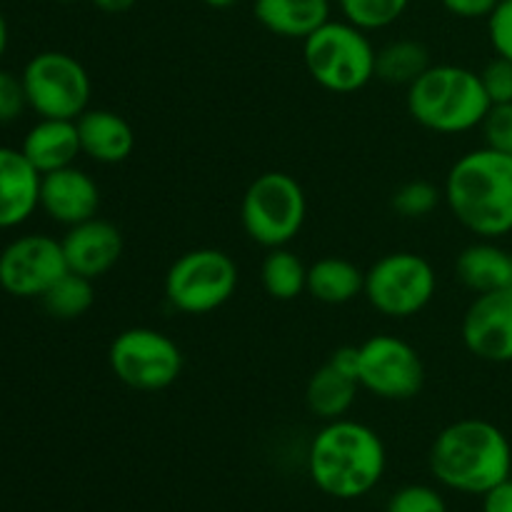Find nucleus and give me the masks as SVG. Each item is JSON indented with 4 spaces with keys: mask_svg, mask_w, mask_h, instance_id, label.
<instances>
[{
    "mask_svg": "<svg viewBox=\"0 0 512 512\" xmlns=\"http://www.w3.org/2000/svg\"><path fill=\"white\" fill-rule=\"evenodd\" d=\"M330 0H253V15L268 33L305 40L330 20Z\"/></svg>",
    "mask_w": 512,
    "mask_h": 512,
    "instance_id": "19",
    "label": "nucleus"
},
{
    "mask_svg": "<svg viewBox=\"0 0 512 512\" xmlns=\"http://www.w3.org/2000/svg\"><path fill=\"white\" fill-rule=\"evenodd\" d=\"M463 345L485 363H512V285L475 295L460 325Z\"/></svg>",
    "mask_w": 512,
    "mask_h": 512,
    "instance_id": "13",
    "label": "nucleus"
},
{
    "mask_svg": "<svg viewBox=\"0 0 512 512\" xmlns=\"http://www.w3.org/2000/svg\"><path fill=\"white\" fill-rule=\"evenodd\" d=\"M260 283L273 300L288 303L308 290V265L285 245L268 250L260 265Z\"/></svg>",
    "mask_w": 512,
    "mask_h": 512,
    "instance_id": "23",
    "label": "nucleus"
},
{
    "mask_svg": "<svg viewBox=\"0 0 512 512\" xmlns=\"http://www.w3.org/2000/svg\"><path fill=\"white\" fill-rule=\"evenodd\" d=\"M308 218V195L288 173L270 170L248 185L240 203L245 235L263 248H285L303 230Z\"/></svg>",
    "mask_w": 512,
    "mask_h": 512,
    "instance_id": "6",
    "label": "nucleus"
},
{
    "mask_svg": "<svg viewBox=\"0 0 512 512\" xmlns=\"http://www.w3.org/2000/svg\"><path fill=\"white\" fill-rule=\"evenodd\" d=\"M90 3H93L98 10H103V13L118 15V13H128L130 8H135L138 0H90Z\"/></svg>",
    "mask_w": 512,
    "mask_h": 512,
    "instance_id": "36",
    "label": "nucleus"
},
{
    "mask_svg": "<svg viewBox=\"0 0 512 512\" xmlns=\"http://www.w3.org/2000/svg\"><path fill=\"white\" fill-rule=\"evenodd\" d=\"M480 80H483V88L485 93H488L490 103H512V60L495 55V58L480 70Z\"/></svg>",
    "mask_w": 512,
    "mask_h": 512,
    "instance_id": "30",
    "label": "nucleus"
},
{
    "mask_svg": "<svg viewBox=\"0 0 512 512\" xmlns=\"http://www.w3.org/2000/svg\"><path fill=\"white\" fill-rule=\"evenodd\" d=\"M60 243H63L65 263H68L70 273H78L90 280L108 275L123 258L125 248L118 225L98 218V215L68 228Z\"/></svg>",
    "mask_w": 512,
    "mask_h": 512,
    "instance_id": "14",
    "label": "nucleus"
},
{
    "mask_svg": "<svg viewBox=\"0 0 512 512\" xmlns=\"http://www.w3.org/2000/svg\"><path fill=\"white\" fill-rule=\"evenodd\" d=\"M28 108L38 118L78 120L88 110L93 83L75 55L63 50H43L25 63L23 73Z\"/></svg>",
    "mask_w": 512,
    "mask_h": 512,
    "instance_id": "9",
    "label": "nucleus"
},
{
    "mask_svg": "<svg viewBox=\"0 0 512 512\" xmlns=\"http://www.w3.org/2000/svg\"><path fill=\"white\" fill-rule=\"evenodd\" d=\"M365 270L358 268L353 260L328 255L308 265V293L318 303L345 305L363 295Z\"/></svg>",
    "mask_w": 512,
    "mask_h": 512,
    "instance_id": "21",
    "label": "nucleus"
},
{
    "mask_svg": "<svg viewBox=\"0 0 512 512\" xmlns=\"http://www.w3.org/2000/svg\"><path fill=\"white\" fill-rule=\"evenodd\" d=\"M20 150L40 175L70 168L78 155H83L75 120L60 118H38V123L25 133Z\"/></svg>",
    "mask_w": 512,
    "mask_h": 512,
    "instance_id": "18",
    "label": "nucleus"
},
{
    "mask_svg": "<svg viewBox=\"0 0 512 512\" xmlns=\"http://www.w3.org/2000/svg\"><path fill=\"white\" fill-rule=\"evenodd\" d=\"M303 60L320 88L348 95L363 90L375 78L378 50L363 28L345 18H330L303 40Z\"/></svg>",
    "mask_w": 512,
    "mask_h": 512,
    "instance_id": "5",
    "label": "nucleus"
},
{
    "mask_svg": "<svg viewBox=\"0 0 512 512\" xmlns=\"http://www.w3.org/2000/svg\"><path fill=\"white\" fill-rule=\"evenodd\" d=\"M40 210L53 223L73 228L95 218L100 210V188L93 175L85 170L70 168L53 170L40 180Z\"/></svg>",
    "mask_w": 512,
    "mask_h": 512,
    "instance_id": "15",
    "label": "nucleus"
},
{
    "mask_svg": "<svg viewBox=\"0 0 512 512\" xmlns=\"http://www.w3.org/2000/svg\"><path fill=\"white\" fill-rule=\"evenodd\" d=\"M483 512H512V478L483 495Z\"/></svg>",
    "mask_w": 512,
    "mask_h": 512,
    "instance_id": "34",
    "label": "nucleus"
},
{
    "mask_svg": "<svg viewBox=\"0 0 512 512\" xmlns=\"http://www.w3.org/2000/svg\"><path fill=\"white\" fill-rule=\"evenodd\" d=\"M480 128L488 148L512 155V103L493 105Z\"/></svg>",
    "mask_w": 512,
    "mask_h": 512,
    "instance_id": "29",
    "label": "nucleus"
},
{
    "mask_svg": "<svg viewBox=\"0 0 512 512\" xmlns=\"http://www.w3.org/2000/svg\"><path fill=\"white\" fill-rule=\"evenodd\" d=\"M8 40H10V33H8V20H5L3 10H0V60H3L5 50H8Z\"/></svg>",
    "mask_w": 512,
    "mask_h": 512,
    "instance_id": "37",
    "label": "nucleus"
},
{
    "mask_svg": "<svg viewBox=\"0 0 512 512\" xmlns=\"http://www.w3.org/2000/svg\"><path fill=\"white\" fill-rule=\"evenodd\" d=\"M430 50L420 40H393L378 50L375 78L388 85H413L430 68Z\"/></svg>",
    "mask_w": 512,
    "mask_h": 512,
    "instance_id": "24",
    "label": "nucleus"
},
{
    "mask_svg": "<svg viewBox=\"0 0 512 512\" xmlns=\"http://www.w3.org/2000/svg\"><path fill=\"white\" fill-rule=\"evenodd\" d=\"M78 138L83 155L100 165H118L135 150V133L128 120L115 110L88 108L78 120Z\"/></svg>",
    "mask_w": 512,
    "mask_h": 512,
    "instance_id": "17",
    "label": "nucleus"
},
{
    "mask_svg": "<svg viewBox=\"0 0 512 512\" xmlns=\"http://www.w3.org/2000/svg\"><path fill=\"white\" fill-rule=\"evenodd\" d=\"M430 470L445 488L485 495L510 478L512 445L508 435L490 420H455L433 440Z\"/></svg>",
    "mask_w": 512,
    "mask_h": 512,
    "instance_id": "3",
    "label": "nucleus"
},
{
    "mask_svg": "<svg viewBox=\"0 0 512 512\" xmlns=\"http://www.w3.org/2000/svg\"><path fill=\"white\" fill-rule=\"evenodd\" d=\"M458 280L475 295L493 293V290L512 285V253L495 245L493 240H483L460 250L455 260Z\"/></svg>",
    "mask_w": 512,
    "mask_h": 512,
    "instance_id": "20",
    "label": "nucleus"
},
{
    "mask_svg": "<svg viewBox=\"0 0 512 512\" xmlns=\"http://www.w3.org/2000/svg\"><path fill=\"white\" fill-rule=\"evenodd\" d=\"M203 3L213 10H228V8H233L238 0H203Z\"/></svg>",
    "mask_w": 512,
    "mask_h": 512,
    "instance_id": "38",
    "label": "nucleus"
},
{
    "mask_svg": "<svg viewBox=\"0 0 512 512\" xmlns=\"http://www.w3.org/2000/svg\"><path fill=\"white\" fill-rule=\"evenodd\" d=\"M490 108L493 103L480 73L465 65H430L408 85L410 118L438 135H460L480 128Z\"/></svg>",
    "mask_w": 512,
    "mask_h": 512,
    "instance_id": "4",
    "label": "nucleus"
},
{
    "mask_svg": "<svg viewBox=\"0 0 512 512\" xmlns=\"http://www.w3.org/2000/svg\"><path fill=\"white\" fill-rule=\"evenodd\" d=\"M55 3H73V0H55Z\"/></svg>",
    "mask_w": 512,
    "mask_h": 512,
    "instance_id": "39",
    "label": "nucleus"
},
{
    "mask_svg": "<svg viewBox=\"0 0 512 512\" xmlns=\"http://www.w3.org/2000/svg\"><path fill=\"white\" fill-rule=\"evenodd\" d=\"M40 180L20 148L0 145V230L20 228L40 208Z\"/></svg>",
    "mask_w": 512,
    "mask_h": 512,
    "instance_id": "16",
    "label": "nucleus"
},
{
    "mask_svg": "<svg viewBox=\"0 0 512 512\" xmlns=\"http://www.w3.org/2000/svg\"><path fill=\"white\" fill-rule=\"evenodd\" d=\"M110 373L140 393H160L183 375V350L155 328H128L108 348Z\"/></svg>",
    "mask_w": 512,
    "mask_h": 512,
    "instance_id": "10",
    "label": "nucleus"
},
{
    "mask_svg": "<svg viewBox=\"0 0 512 512\" xmlns=\"http://www.w3.org/2000/svg\"><path fill=\"white\" fill-rule=\"evenodd\" d=\"M438 293V275L423 255L398 250L365 270L363 295L385 318L405 320L423 313Z\"/></svg>",
    "mask_w": 512,
    "mask_h": 512,
    "instance_id": "8",
    "label": "nucleus"
},
{
    "mask_svg": "<svg viewBox=\"0 0 512 512\" xmlns=\"http://www.w3.org/2000/svg\"><path fill=\"white\" fill-rule=\"evenodd\" d=\"M65 273L63 243L45 233L18 235L0 250V288L13 298H43Z\"/></svg>",
    "mask_w": 512,
    "mask_h": 512,
    "instance_id": "12",
    "label": "nucleus"
},
{
    "mask_svg": "<svg viewBox=\"0 0 512 512\" xmlns=\"http://www.w3.org/2000/svg\"><path fill=\"white\" fill-rule=\"evenodd\" d=\"M498 3L500 0H440V5H443L450 15L463 20H488V15L493 13Z\"/></svg>",
    "mask_w": 512,
    "mask_h": 512,
    "instance_id": "33",
    "label": "nucleus"
},
{
    "mask_svg": "<svg viewBox=\"0 0 512 512\" xmlns=\"http://www.w3.org/2000/svg\"><path fill=\"white\" fill-rule=\"evenodd\" d=\"M440 200L445 198L438 185H433L430 180H410V183H403L395 190L390 205H393V210L400 218L420 220L433 215L438 210Z\"/></svg>",
    "mask_w": 512,
    "mask_h": 512,
    "instance_id": "27",
    "label": "nucleus"
},
{
    "mask_svg": "<svg viewBox=\"0 0 512 512\" xmlns=\"http://www.w3.org/2000/svg\"><path fill=\"white\" fill-rule=\"evenodd\" d=\"M338 8L348 23L375 33L398 23L410 8V0H338Z\"/></svg>",
    "mask_w": 512,
    "mask_h": 512,
    "instance_id": "26",
    "label": "nucleus"
},
{
    "mask_svg": "<svg viewBox=\"0 0 512 512\" xmlns=\"http://www.w3.org/2000/svg\"><path fill=\"white\" fill-rule=\"evenodd\" d=\"M43 308L55 320H78L93 308L95 303V288L93 280L83 278L78 273H65L48 293L40 298Z\"/></svg>",
    "mask_w": 512,
    "mask_h": 512,
    "instance_id": "25",
    "label": "nucleus"
},
{
    "mask_svg": "<svg viewBox=\"0 0 512 512\" xmlns=\"http://www.w3.org/2000/svg\"><path fill=\"white\" fill-rule=\"evenodd\" d=\"M28 108L20 75L0 68V123H15Z\"/></svg>",
    "mask_w": 512,
    "mask_h": 512,
    "instance_id": "31",
    "label": "nucleus"
},
{
    "mask_svg": "<svg viewBox=\"0 0 512 512\" xmlns=\"http://www.w3.org/2000/svg\"><path fill=\"white\" fill-rule=\"evenodd\" d=\"M385 512H448V505L430 485H405L390 498Z\"/></svg>",
    "mask_w": 512,
    "mask_h": 512,
    "instance_id": "28",
    "label": "nucleus"
},
{
    "mask_svg": "<svg viewBox=\"0 0 512 512\" xmlns=\"http://www.w3.org/2000/svg\"><path fill=\"white\" fill-rule=\"evenodd\" d=\"M238 285V263L225 250L195 248L173 260L165 273V300L183 315H208L223 308Z\"/></svg>",
    "mask_w": 512,
    "mask_h": 512,
    "instance_id": "7",
    "label": "nucleus"
},
{
    "mask_svg": "<svg viewBox=\"0 0 512 512\" xmlns=\"http://www.w3.org/2000/svg\"><path fill=\"white\" fill-rule=\"evenodd\" d=\"M358 383L380 400H413L425 385L423 358L398 335H373L358 345Z\"/></svg>",
    "mask_w": 512,
    "mask_h": 512,
    "instance_id": "11",
    "label": "nucleus"
},
{
    "mask_svg": "<svg viewBox=\"0 0 512 512\" xmlns=\"http://www.w3.org/2000/svg\"><path fill=\"white\" fill-rule=\"evenodd\" d=\"M328 363L335 365L340 373H345V375H350V378L358 380V348H353V345H345V348L335 350V353L330 355Z\"/></svg>",
    "mask_w": 512,
    "mask_h": 512,
    "instance_id": "35",
    "label": "nucleus"
},
{
    "mask_svg": "<svg viewBox=\"0 0 512 512\" xmlns=\"http://www.w3.org/2000/svg\"><path fill=\"white\" fill-rule=\"evenodd\" d=\"M385 468L388 453L383 438L358 420H328L310 440V480L330 498H363L383 480Z\"/></svg>",
    "mask_w": 512,
    "mask_h": 512,
    "instance_id": "2",
    "label": "nucleus"
},
{
    "mask_svg": "<svg viewBox=\"0 0 512 512\" xmlns=\"http://www.w3.org/2000/svg\"><path fill=\"white\" fill-rule=\"evenodd\" d=\"M488 38L495 55L512 60V0H500L488 15Z\"/></svg>",
    "mask_w": 512,
    "mask_h": 512,
    "instance_id": "32",
    "label": "nucleus"
},
{
    "mask_svg": "<svg viewBox=\"0 0 512 512\" xmlns=\"http://www.w3.org/2000/svg\"><path fill=\"white\" fill-rule=\"evenodd\" d=\"M443 198L453 218L483 240L512 233V155L475 148L445 175Z\"/></svg>",
    "mask_w": 512,
    "mask_h": 512,
    "instance_id": "1",
    "label": "nucleus"
},
{
    "mask_svg": "<svg viewBox=\"0 0 512 512\" xmlns=\"http://www.w3.org/2000/svg\"><path fill=\"white\" fill-rule=\"evenodd\" d=\"M360 383L350 375L340 373L335 365L325 363L323 368L315 370L305 388V403L308 410L320 420H338L348 415L353 408L355 398H358Z\"/></svg>",
    "mask_w": 512,
    "mask_h": 512,
    "instance_id": "22",
    "label": "nucleus"
}]
</instances>
